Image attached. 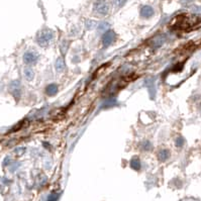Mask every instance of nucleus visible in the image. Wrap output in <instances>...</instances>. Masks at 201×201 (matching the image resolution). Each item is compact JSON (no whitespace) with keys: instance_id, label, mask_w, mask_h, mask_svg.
<instances>
[{"instance_id":"obj_10","label":"nucleus","mask_w":201,"mask_h":201,"mask_svg":"<svg viewBox=\"0 0 201 201\" xmlns=\"http://www.w3.org/2000/svg\"><path fill=\"white\" fill-rule=\"evenodd\" d=\"M130 167L133 168V169H134V170H140V168H141L140 160H138L137 158L131 159V161H130Z\"/></svg>"},{"instance_id":"obj_14","label":"nucleus","mask_w":201,"mask_h":201,"mask_svg":"<svg viewBox=\"0 0 201 201\" xmlns=\"http://www.w3.org/2000/svg\"><path fill=\"white\" fill-rule=\"evenodd\" d=\"M125 1H126V0H113V3H114L116 6L120 7V6H122L124 3H125Z\"/></svg>"},{"instance_id":"obj_16","label":"nucleus","mask_w":201,"mask_h":201,"mask_svg":"<svg viewBox=\"0 0 201 201\" xmlns=\"http://www.w3.org/2000/svg\"><path fill=\"white\" fill-rule=\"evenodd\" d=\"M152 148V146H151V144H150L149 142H144V148H142V150L144 151H149L150 149Z\"/></svg>"},{"instance_id":"obj_2","label":"nucleus","mask_w":201,"mask_h":201,"mask_svg":"<svg viewBox=\"0 0 201 201\" xmlns=\"http://www.w3.org/2000/svg\"><path fill=\"white\" fill-rule=\"evenodd\" d=\"M94 10L101 15H105L108 12V5L103 0H98L94 5Z\"/></svg>"},{"instance_id":"obj_13","label":"nucleus","mask_w":201,"mask_h":201,"mask_svg":"<svg viewBox=\"0 0 201 201\" xmlns=\"http://www.w3.org/2000/svg\"><path fill=\"white\" fill-rule=\"evenodd\" d=\"M184 142H185L184 138L182 137H179L176 140V146H177V147H182V146L184 145Z\"/></svg>"},{"instance_id":"obj_8","label":"nucleus","mask_w":201,"mask_h":201,"mask_svg":"<svg viewBox=\"0 0 201 201\" xmlns=\"http://www.w3.org/2000/svg\"><path fill=\"white\" fill-rule=\"evenodd\" d=\"M169 156H170V152L168 151V150H161L158 154V158L161 161H166L169 158Z\"/></svg>"},{"instance_id":"obj_5","label":"nucleus","mask_w":201,"mask_h":201,"mask_svg":"<svg viewBox=\"0 0 201 201\" xmlns=\"http://www.w3.org/2000/svg\"><path fill=\"white\" fill-rule=\"evenodd\" d=\"M38 59H39V56L35 52H27L23 56L24 63L27 65L35 63V62L38 61Z\"/></svg>"},{"instance_id":"obj_6","label":"nucleus","mask_w":201,"mask_h":201,"mask_svg":"<svg viewBox=\"0 0 201 201\" xmlns=\"http://www.w3.org/2000/svg\"><path fill=\"white\" fill-rule=\"evenodd\" d=\"M141 15L142 17H147V18L151 17L154 15V9H153L151 6H148V5L144 6L141 9Z\"/></svg>"},{"instance_id":"obj_7","label":"nucleus","mask_w":201,"mask_h":201,"mask_svg":"<svg viewBox=\"0 0 201 201\" xmlns=\"http://www.w3.org/2000/svg\"><path fill=\"white\" fill-rule=\"evenodd\" d=\"M46 91H47V95L54 96V95L57 94V92H58V86L56 85V84H51V85H49L47 87Z\"/></svg>"},{"instance_id":"obj_3","label":"nucleus","mask_w":201,"mask_h":201,"mask_svg":"<svg viewBox=\"0 0 201 201\" xmlns=\"http://www.w3.org/2000/svg\"><path fill=\"white\" fill-rule=\"evenodd\" d=\"M114 39H115L114 31L109 30L103 35V38H102V43H103L104 47H108V46H110L113 42H114Z\"/></svg>"},{"instance_id":"obj_1","label":"nucleus","mask_w":201,"mask_h":201,"mask_svg":"<svg viewBox=\"0 0 201 201\" xmlns=\"http://www.w3.org/2000/svg\"><path fill=\"white\" fill-rule=\"evenodd\" d=\"M54 38V34L51 30H46L42 31L39 32V35L38 36V43L41 47H47L50 43V42L52 41Z\"/></svg>"},{"instance_id":"obj_15","label":"nucleus","mask_w":201,"mask_h":201,"mask_svg":"<svg viewBox=\"0 0 201 201\" xmlns=\"http://www.w3.org/2000/svg\"><path fill=\"white\" fill-rule=\"evenodd\" d=\"M58 197H59V195H57V194H51L49 196V199H47V201H57Z\"/></svg>"},{"instance_id":"obj_11","label":"nucleus","mask_w":201,"mask_h":201,"mask_svg":"<svg viewBox=\"0 0 201 201\" xmlns=\"http://www.w3.org/2000/svg\"><path fill=\"white\" fill-rule=\"evenodd\" d=\"M64 68H65V64H64V61L62 58H59V59L57 60V63H56V69H57V71H59V72H62L64 70Z\"/></svg>"},{"instance_id":"obj_12","label":"nucleus","mask_w":201,"mask_h":201,"mask_svg":"<svg viewBox=\"0 0 201 201\" xmlns=\"http://www.w3.org/2000/svg\"><path fill=\"white\" fill-rule=\"evenodd\" d=\"M115 99L114 98H110V99H109L107 102H105L104 103V105H103V107L104 108H108V107H111V106H113V105L115 104Z\"/></svg>"},{"instance_id":"obj_4","label":"nucleus","mask_w":201,"mask_h":201,"mask_svg":"<svg viewBox=\"0 0 201 201\" xmlns=\"http://www.w3.org/2000/svg\"><path fill=\"white\" fill-rule=\"evenodd\" d=\"M9 91L11 92V94L16 98V100H17L18 98L20 97V93H21L19 81H13V82H11V84L9 85Z\"/></svg>"},{"instance_id":"obj_9","label":"nucleus","mask_w":201,"mask_h":201,"mask_svg":"<svg viewBox=\"0 0 201 201\" xmlns=\"http://www.w3.org/2000/svg\"><path fill=\"white\" fill-rule=\"evenodd\" d=\"M24 76L28 81H31V80H32L35 77V72L32 71L31 68H27V69H24Z\"/></svg>"}]
</instances>
